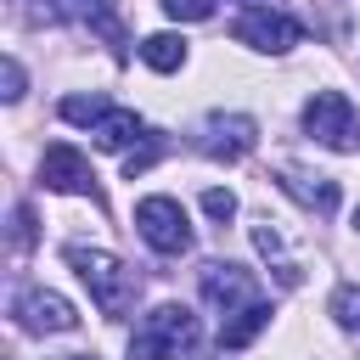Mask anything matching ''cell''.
Instances as JSON below:
<instances>
[{
  "label": "cell",
  "mask_w": 360,
  "mask_h": 360,
  "mask_svg": "<svg viewBox=\"0 0 360 360\" xmlns=\"http://www.w3.org/2000/svg\"><path fill=\"white\" fill-rule=\"evenodd\" d=\"M68 264L79 270V281L90 287V298H96V309H101V315H129V309H135L141 276H135V270H129L118 253L73 242V248H68Z\"/></svg>",
  "instance_id": "cell-1"
},
{
  "label": "cell",
  "mask_w": 360,
  "mask_h": 360,
  "mask_svg": "<svg viewBox=\"0 0 360 360\" xmlns=\"http://www.w3.org/2000/svg\"><path fill=\"white\" fill-rule=\"evenodd\" d=\"M191 343H197V315H191L186 304H158V309H146V321L135 326L129 360H169V354H180V349H191Z\"/></svg>",
  "instance_id": "cell-2"
},
{
  "label": "cell",
  "mask_w": 360,
  "mask_h": 360,
  "mask_svg": "<svg viewBox=\"0 0 360 360\" xmlns=\"http://www.w3.org/2000/svg\"><path fill=\"white\" fill-rule=\"evenodd\" d=\"M135 231H141V242H146L152 253H163V259L191 253V219H186V208H180L174 197H163V191H152V197L135 202Z\"/></svg>",
  "instance_id": "cell-3"
},
{
  "label": "cell",
  "mask_w": 360,
  "mask_h": 360,
  "mask_svg": "<svg viewBox=\"0 0 360 360\" xmlns=\"http://www.w3.org/2000/svg\"><path fill=\"white\" fill-rule=\"evenodd\" d=\"M304 135L332 146V152H354V135H360V118H354V101L343 90H315L304 101Z\"/></svg>",
  "instance_id": "cell-4"
},
{
  "label": "cell",
  "mask_w": 360,
  "mask_h": 360,
  "mask_svg": "<svg viewBox=\"0 0 360 360\" xmlns=\"http://www.w3.org/2000/svg\"><path fill=\"white\" fill-rule=\"evenodd\" d=\"M197 287H202V304L214 309V315H242L248 304H259V281H253V270H242V264H231V259H208L202 264V276H197Z\"/></svg>",
  "instance_id": "cell-5"
},
{
  "label": "cell",
  "mask_w": 360,
  "mask_h": 360,
  "mask_svg": "<svg viewBox=\"0 0 360 360\" xmlns=\"http://www.w3.org/2000/svg\"><path fill=\"white\" fill-rule=\"evenodd\" d=\"M231 34H236L248 51H264V56H281V51H292V45L304 39V28H298L287 11H276V6H253V11H242V17L231 22Z\"/></svg>",
  "instance_id": "cell-6"
},
{
  "label": "cell",
  "mask_w": 360,
  "mask_h": 360,
  "mask_svg": "<svg viewBox=\"0 0 360 360\" xmlns=\"http://www.w3.org/2000/svg\"><path fill=\"white\" fill-rule=\"evenodd\" d=\"M197 146L208 158H219V163H236V158H248L259 146V124L248 112H208L197 124Z\"/></svg>",
  "instance_id": "cell-7"
},
{
  "label": "cell",
  "mask_w": 360,
  "mask_h": 360,
  "mask_svg": "<svg viewBox=\"0 0 360 360\" xmlns=\"http://www.w3.org/2000/svg\"><path fill=\"white\" fill-rule=\"evenodd\" d=\"M11 321L22 332H73L79 326L73 304L62 292H51V287H17L11 292Z\"/></svg>",
  "instance_id": "cell-8"
},
{
  "label": "cell",
  "mask_w": 360,
  "mask_h": 360,
  "mask_svg": "<svg viewBox=\"0 0 360 360\" xmlns=\"http://www.w3.org/2000/svg\"><path fill=\"white\" fill-rule=\"evenodd\" d=\"M39 186H45V191H68V197L101 202L96 174H90V158H84L79 146H45V158H39Z\"/></svg>",
  "instance_id": "cell-9"
},
{
  "label": "cell",
  "mask_w": 360,
  "mask_h": 360,
  "mask_svg": "<svg viewBox=\"0 0 360 360\" xmlns=\"http://www.w3.org/2000/svg\"><path fill=\"white\" fill-rule=\"evenodd\" d=\"M276 186L298 202V208H309V214H338V180L332 174H304V169H292V163H281V174H276Z\"/></svg>",
  "instance_id": "cell-10"
},
{
  "label": "cell",
  "mask_w": 360,
  "mask_h": 360,
  "mask_svg": "<svg viewBox=\"0 0 360 360\" xmlns=\"http://www.w3.org/2000/svg\"><path fill=\"white\" fill-rule=\"evenodd\" d=\"M39 22H90V28H101L112 45H124V28H118V17L107 11V0H39Z\"/></svg>",
  "instance_id": "cell-11"
},
{
  "label": "cell",
  "mask_w": 360,
  "mask_h": 360,
  "mask_svg": "<svg viewBox=\"0 0 360 360\" xmlns=\"http://www.w3.org/2000/svg\"><path fill=\"white\" fill-rule=\"evenodd\" d=\"M141 135H146V124H141L129 107H107V112L90 124V141H96L101 152H129Z\"/></svg>",
  "instance_id": "cell-12"
},
{
  "label": "cell",
  "mask_w": 360,
  "mask_h": 360,
  "mask_svg": "<svg viewBox=\"0 0 360 360\" xmlns=\"http://www.w3.org/2000/svg\"><path fill=\"white\" fill-rule=\"evenodd\" d=\"M253 248L270 259V270H276V281H281V287H298V281H304V259H292V253H287V242H281L276 219H259V225H253Z\"/></svg>",
  "instance_id": "cell-13"
},
{
  "label": "cell",
  "mask_w": 360,
  "mask_h": 360,
  "mask_svg": "<svg viewBox=\"0 0 360 360\" xmlns=\"http://www.w3.org/2000/svg\"><path fill=\"white\" fill-rule=\"evenodd\" d=\"M270 326V304L259 298V304H248L242 315H231V321H219V349H248L259 332Z\"/></svg>",
  "instance_id": "cell-14"
},
{
  "label": "cell",
  "mask_w": 360,
  "mask_h": 360,
  "mask_svg": "<svg viewBox=\"0 0 360 360\" xmlns=\"http://www.w3.org/2000/svg\"><path fill=\"white\" fill-rule=\"evenodd\" d=\"M141 62L152 73H180L186 68V39L180 34H146L141 39Z\"/></svg>",
  "instance_id": "cell-15"
},
{
  "label": "cell",
  "mask_w": 360,
  "mask_h": 360,
  "mask_svg": "<svg viewBox=\"0 0 360 360\" xmlns=\"http://www.w3.org/2000/svg\"><path fill=\"white\" fill-rule=\"evenodd\" d=\"M326 315L349 332V338H360V287L354 281H343V287H332V298H326Z\"/></svg>",
  "instance_id": "cell-16"
},
{
  "label": "cell",
  "mask_w": 360,
  "mask_h": 360,
  "mask_svg": "<svg viewBox=\"0 0 360 360\" xmlns=\"http://www.w3.org/2000/svg\"><path fill=\"white\" fill-rule=\"evenodd\" d=\"M68 124H96L101 112H107V101L101 96H62V107H56Z\"/></svg>",
  "instance_id": "cell-17"
},
{
  "label": "cell",
  "mask_w": 360,
  "mask_h": 360,
  "mask_svg": "<svg viewBox=\"0 0 360 360\" xmlns=\"http://www.w3.org/2000/svg\"><path fill=\"white\" fill-rule=\"evenodd\" d=\"M158 6H163V17H174V22H208L219 0H158Z\"/></svg>",
  "instance_id": "cell-18"
},
{
  "label": "cell",
  "mask_w": 360,
  "mask_h": 360,
  "mask_svg": "<svg viewBox=\"0 0 360 360\" xmlns=\"http://www.w3.org/2000/svg\"><path fill=\"white\" fill-rule=\"evenodd\" d=\"M22 84H28L22 62H17V56H6V62H0V96H6V101H22Z\"/></svg>",
  "instance_id": "cell-19"
},
{
  "label": "cell",
  "mask_w": 360,
  "mask_h": 360,
  "mask_svg": "<svg viewBox=\"0 0 360 360\" xmlns=\"http://www.w3.org/2000/svg\"><path fill=\"white\" fill-rule=\"evenodd\" d=\"M202 214H208V219H231V214H236V191L208 186V191H202Z\"/></svg>",
  "instance_id": "cell-20"
},
{
  "label": "cell",
  "mask_w": 360,
  "mask_h": 360,
  "mask_svg": "<svg viewBox=\"0 0 360 360\" xmlns=\"http://www.w3.org/2000/svg\"><path fill=\"white\" fill-rule=\"evenodd\" d=\"M152 158H158V135H146V146H141V152H129V158H124V174H129V180H135V174H141V169H146V163H152Z\"/></svg>",
  "instance_id": "cell-21"
},
{
  "label": "cell",
  "mask_w": 360,
  "mask_h": 360,
  "mask_svg": "<svg viewBox=\"0 0 360 360\" xmlns=\"http://www.w3.org/2000/svg\"><path fill=\"white\" fill-rule=\"evenodd\" d=\"M253 6H270V0H248V11H253Z\"/></svg>",
  "instance_id": "cell-22"
},
{
  "label": "cell",
  "mask_w": 360,
  "mask_h": 360,
  "mask_svg": "<svg viewBox=\"0 0 360 360\" xmlns=\"http://www.w3.org/2000/svg\"><path fill=\"white\" fill-rule=\"evenodd\" d=\"M62 360H90V354H62Z\"/></svg>",
  "instance_id": "cell-23"
},
{
  "label": "cell",
  "mask_w": 360,
  "mask_h": 360,
  "mask_svg": "<svg viewBox=\"0 0 360 360\" xmlns=\"http://www.w3.org/2000/svg\"><path fill=\"white\" fill-rule=\"evenodd\" d=\"M354 231H360V208H354Z\"/></svg>",
  "instance_id": "cell-24"
}]
</instances>
